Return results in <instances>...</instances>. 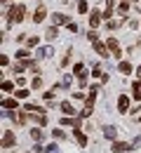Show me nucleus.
I'll list each match as a JSON object with an SVG mask.
<instances>
[{
  "label": "nucleus",
  "instance_id": "1",
  "mask_svg": "<svg viewBox=\"0 0 141 153\" xmlns=\"http://www.w3.org/2000/svg\"><path fill=\"white\" fill-rule=\"evenodd\" d=\"M24 14H26V7H24V5H14V7L7 12V21H10V24H19V21L24 19Z\"/></svg>",
  "mask_w": 141,
  "mask_h": 153
},
{
  "label": "nucleus",
  "instance_id": "30",
  "mask_svg": "<svg viewBox=\"0 0 141 153\" xmlns=\"http://www.w3.org/2000/svg\"><path fill=\"white\" fill-rule=\"evenodd\" d=\"M33 151H35V153H42V151H45V146H40V144H35V146H33Z\"/></svg>",
  "mask_w": 141,
  "mask_h": 153
},
{
  "label": "nucleus",
  "instance_id": "25",
  "mask_svg": "<svg viewBox=\"0 0 141 153\" xmlns=\"http://www.w3.org/2000/svg\"><path fill=\"white\" fill-rule=\"evenodd\" d=\"M54 139H66V132H63V130H54Z\"/></svg>",
  "mask_w": 141,
  "mask_h": 153
},
{
  "label": "nucleus",
  "instance_id": "6",
  "mask_svg": "<svg viewBox=\"0 0 141 153\" xmlns=\"http://www.w3.org/2000/svg\"><path fill=\"white\" fill-rule=\"evenodd\" d=\"M17 106H19L17 99H5V101H2V108H5V111H17Z\"/></svg>",
  "mask_w": 141,
  "mask_h": 153
},
{
  "label": "nucleus",
  "instance_id": "15",
  "mask_svg": "<svg viewBox=\"0 0 141 153\" xmlns=\"http://www.w3.org/2000/svg\"><path fill=\"white\" fill-rule=\"evenodd\" d=\"M61 111H63L66 115H73V113H75V108H73L68 101H63V104H61Z\"/></svg>",
  "mask_w": 141,
  "mask_h": 153
},
{
  "label": "nucleus",
  "instance_id": "17",
  "mask_svg": "<svg viewBox=\"0 0 141 153\" xmlns=\"http://www.w3.org/2000/svg\"><path fill=\"white\" fill-rule=\"evenodd\" d=\"M57 33H59V31H57V26H52V28H47L45 38H47V40H54V38H57Z\"/></svg>",
  "mask_w": 141,
  "mask_h": 153
},
{
  "label": "nucleus",
  "instance_id": "3",
  "mask_svg": "<svg viewBox=\"0 0 141 153\" xmlns=\"http://www.w3.org/2000/svg\"><path fill=\"white\" fill-rule=\"evenodd\" d=\"M14 134H12V130H5V134H2V149H10V146H14Z\"/></svg>",
  "mask_w": 141,
  "mask_h": 153
},
{
  "label": "nucleus",
  "instance_id": "24",
  "mask_svg": "<svg viewBox=\"0 0 141 153\" xmlns=\"http://www.w3.org/2000/svg\"><path fill=\"white\" fill-rule=\"evenodd\" d=\"M78 12H80V14H85V12H87V2H85V0H80V2H78Z\"/></svg>",
  "mask_w": 141,
  "mask_h": 153
},
{
  "label": "nucleus",
  "instance_id": "32",
  "mask_svg": "<svg viewBox=\"0 0 141 153\" xmlns=\"http://www.w3.org/2000/svg\"><path fill=\"white\" fill-rule=\"evenodd\" d=\"M139 120H141V118H139Z\"/></svg>",
  "mask_w": 141,
  "mask_h": 153
},
{
  "label": "nucleus",
  "instance_id": "27",
  "mask_svg": "<svg viewBox=\"0 0 141 153\" xmlns=\"http://www.w3.org/2000/svg\"><path fill=\"white\" fill-rule=\"evenodd\" d=\"M17 59H28V50H19V52H17Z\"/></svg>",
  "mask_w": 141,
  "mask_h": 153
},
{
  "label": "nucleus",
  "instance_id": "16",
  "mask_svg": "<svg viewBox=\"0 0 141 153\" xmlns=\"http://www.w3.org/2000/svg\"><path fill=\"white\" fill-rule=\"evenodd\" d=\"M118 68H120V73H125V76H127V73L132 71V64H129V61H120V66H118Z\"/></svg>",
  "mask_w": 141,
  "mask_h": 153
},
{
  "label": "nucleus",
  "instance_id": "9",
  "mask_svg": "<svg viewBox=\"0 0 141 153\" xmlns=\"http://www.w3.org/2000/svg\"><path fill=\"white\" fill-rule=\"evenodd\" d=\"M45 17H47L45 7H38V10H35V14H33V21H35V24H40V21L45 19Z\"/></svg>",
  "mask_w": 141,
  "mask_h": 153
},
{
  "label": "nucleus",
  "instance_id": "23",
  "mask_svg": "<svg viewBox=\"0 0 141 153\" xmlns=\"http://www.w3.org/2000/svg\"><path fill=\"white\" fill-rule=\"evenodd\" d=\"M45 151L47 153H59V146L57 144H49V146H45Z\"/></svg>",
  "mask_w": 141,
  "mask_h": 153
},
{
  "label": "nucleus",
  "instance_id": "28",
  "mask_svg": "<svg viewBox=\"0 0 141 153\" xmlns=\"http://www.w3.org/2000/svg\"><path fill=\"white\" fill-rule=\"evenodd\" d=\"M26 97H28V90H24V87H21L19 92H17V99H26Z\"/></svg>",
  "mask_w": 141,
  "mask_h": 153
},
{
  "label": "nucleus",
  "instance_id": "8",
  "mask_svg": "<svg viewBox=\"0 0 141 153\" xmlns=\"http://www.w3.org/2000/svg\"><path fill=\"white\" fill-rule=\"evenodd\" d=\"M52 24H54V26H59V24H68V17L57 12V14H52Z\"/></svg>",
  "mask_w": 141,
  "mask_h": 153
},
{
  "label": "nucleus",
  "instance_id": "20",
  "mask_svg": "<svg viewBox=\"0 0 141 153\" xmlns=\"http://www.w3.org/2000/svg\"><path fill=\"white\" fill-rule=\"evenodd\" d=\"M73 73H78V78H82V76H85V66H82V64H75Z\"/></svg>",
  "mask_w": 141,
  "mask_h": 153
},
{
  "label": "nucleus",
  "instance_id": "7",
  "mask_svg": "<svg viewBox=\"0 0 141 153\" xmlns=\"http://www.w3.org/2000/svg\"><path fill=\"white\" fill-rule=\"evenodd\" d=\"M118 108H120V113H127V108H129V99H127L125 94L118 99Z\"/></svg>",
  "mask_w": 141,
  "mask_h": 153
},
{
  "label": "nucleus",
  "instance_id": "29",
  "mask_svg": "<svg viewBox=\"0 0 141 153\" xmlns=\"http://www.w3.org/2000/svg\"><path fill=\"white\" fill-rule=\"evenodd\" d=\"M2 90H5V92H10V90H12V82H10V80H5V82H2Z\"/></svg>",
  "mask_w": 141,
  "mask_h": 153
},
{
  "label": "nucleus",
  "instance_id": "5",
  "mask_svg": "<svg viewBox=\"0 0 141 153\" xmlns=\"http://www.w3.org/2000/svg\"><path fill=\"white\" fill-rule=\"evenodd\" d=\"M94 50H97V52H99V57H108V45H103V42H99V40H97V42H94Z\"/></svg>",
  "mask_w": 141,
  "mask_h": 153
},
{
  "label": "nucleus",
  "instance_id": "22",
  "mask_svg": "<svg viewBox=\"0 0 141 153\" xmlns=\"http://www.w3.org/2000/svg\"><path fill=\"white\" fill-rule=\"evenodd\" d=\"M87 38L92 40V42H97V40H99V33H97V31H94V28H92V31H89V33H87Z\"/></svg>",
  "mask_w": 141,
  "mask_h": 153
},
{
  "label": "nucleus",
  "instance_id": "13",
  "mask_svg": "<svg viewBox=\"0 0 141 153\" xmlns=\"http://www.w3.org/2000/svg\"><path fill=\"white\" fill-rule=\"evenodd\" d=\"M52 54H54L52 47H40V50H38V57L40 59H47V57H52Z\"/></svg>",
  "mask_w": 141,
  "mask_h": 153
},
{
  "label": "nucleus",
  "instance_id": "31",
  "mask_svg": "<svg viewBox=\"0 0 141 153\" xmlns=\"http://www.w3.org/2000/svg\"><path fill=\"white\" fill-rule=\"evenodd\" d=\"M137 76H139V78H141V66H139V68H137Z\"/></svg>",
  "mask_w": 141,
  "mask_h": 153
},
{
  "label": "nucleus",
  "instance_id": "18",
  "mask_svg": "<svg viewBox=\"0 0 141 153\" xmlns=\"http://www.w3.org/2000/svg\"><path fill=\"white\" fill-rule=\"evenodd\" d=\"M92 111H94V108H92V104H85V108L80 111V118H87V115H92Z\"/></svg>",
  "mask_w": 141,
  "mask_h": 153
},
{
  "label": "nucleus",
  "instance_id": "11",
  "mask_svg": "<svg viewBox=\"0 0 141 153\" xmlns=\"http://www.w3.org/2000/svg\"><path fill=\"white\" fill-rule=\"evenodd\" d=\"M75 139H78V144H80V146H87V137L82 134L80 127H75Z\"/></svg>",
  "mask_w": 141,
  "mask_h": 153
},
{
  "label": "nucleus",
  "instance_id": "14",
  "mask_svg": "<svg viewBox=\"0 0 141 153\" xmlns=\"http://www.w3.org/2000/svg\"><path fill=\"white\" fill-rule=\"evenodd\" d=\"M31 137H33L35 141H42V139H45V132H42V130H38V127H35V130H31Z\"/></svg>",
  "mask_w": 141,
  "mask_h": 153
},
{
  "label": "nucleus",
  "instance_id": "2",
  "mask_svg": "<svg viewBox=\"0 0 141 153\" xmlns=\"http://www.w3.org/2000/svg\"><path fill=\"white\" fill-rule=\"evenodd\" d=\"M106 45H108V50H111L113 57H122V50H120V45H118V40H115V38H108V40H106Z\"/></svg>",
  "mask_w": 141,
  "mask_h": 153
},
{
  "label": "nucleus",
  "instance_id": "12",
  "mask_svg": "<svg viewBox=\"0 0 141 153\" xmlns=\"http://www.w3.org/2000/svg\"><path fill=\"white\" fill-rule=\"evenodd\" d=\"M101 17H103V14H99V12H97V10H94V12H92V17H89V24H92V28H94V26H99V21H101Z\"/></svg>",
  "mask_w": 141,
  "mask_h": 153
},
{
  "label": "nucleus",
  "instance_id": "21",
  "mask_svg": "<svg viewBox=\"0 0 141 153\" xmlns=\"http://www.w3.org/2000/svg\"><path fill=\"white\" fill-rule=\"evenodd\" d=\"M26 45H28V50H31V47H38V38H33V36L26 38Z\"/></svg>",
  "mask_w": 141,
  "mask_h": 153
},
{
  "label": "nucleus",
  "instance_id": "19",
  "mask_svg": "<svg viewBox=\"0 0 141 153\" xmlns=\"http://www.w3.org/2000/svg\"><path fill=\"white\" fill-rule=\"evenodd\" d=\"M127 10H129V2H127V0H122L120 7H118V14H122V17H125V12H127Z\"/></svg>",
  "mask_w": 141,
  "mask_h": 153
},
{
  "label": "nucleus",
  "instance_id": "26",
  "mask_svg": "<svg viewBox=\"0 0 141 153\" xmlns=\"http://www.w3.org/2000/svg\"><path fill=\"white\" fill-rule=\"evenodd\" d=\"M31 87H33V90H38V87H42V78H35V80L31 82Z\"/></svg>",
  "mask_w": 141,
  "mask_h": 153
},
{
  "label": "nucleus",
  "instance_id": "10",
  "mask_svg": "<svg viewBox=\"0 0 141 153\" xmlns=\"http://www.w3.org/2000/svg\"><path fill=\"white\" fill-rule=\"evenodd\" d=\"M103 137H106V139H115V137H118V130H115L113 125H108V127L103 130Z\"/></svg>",
  "mask_w": 141,
  "mask_h": 153
},
{
  "label": "nucleus",
  "instance_id": "4",
  "mask_svg": "<svg viewBox=\"0 0 141 153\" xmlns=\"http://www.w3.org/2000/svg\"><path fill=\"white\" fill-rule=\"evenodd\" d=\"M113 151H115V153H127V151H132V144H122V141H115V144H113Z\"/></svg>",
  "mask_w": 141,
  "mask_h": 153
}]
</instances>
